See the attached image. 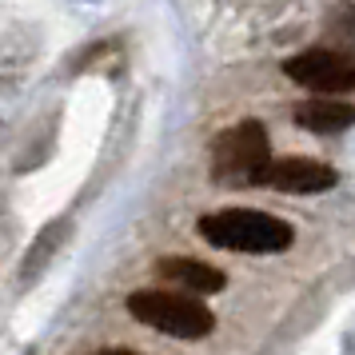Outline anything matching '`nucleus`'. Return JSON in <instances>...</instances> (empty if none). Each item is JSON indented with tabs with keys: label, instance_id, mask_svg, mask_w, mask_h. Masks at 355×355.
Returning a JSON list of instances; mask_svg holds the SVG:
<instances>
[{
	"label": "nucleus",
	"instance_id": "obj_1",
	"mask_svg": "<svg viewBox=\"0 0 355 355\" xmlns=\"http://www.w3.org/2000/svg\"><path fill=\"white\" fill-rule=\"evenodd\" d=\"M196 232L208 243L224 248V252H248V256L288 252L291 240H295L291 224L256 208H224V211H211V216H200Z\"/></svg>",
	"mask_w": 355,
	"mask_h": 355
},
{
	"label": "nucleus",
	"instance_id": "obj_2",
	"mask_svg": "<svg viewBox=\"0 0 355 355\" xmlns=\"http://www.w3.org/2000/svg\"><path fill=\"white\" fill-rule=\"evenodd\" d=\"M128 315L172 339H204L216 331V315L204 300L172 288H144L128 295Z\"/></svg>",
	"mask_w": 355,
	"mask_h": 355
},
{
	"label": "nucleus",
	"instance_id": "obj_3",
	"mask_svg": "<svg viewBox=\"0 0 355 355\" xmlns=\"http://www.w3.org/2000/svg\"><path fill=\"white\" fill-rule=\"evenodd\" d=\"M268 160H272V140L259 120H243L220 132L211 144V176L220 184H252Z\"/></svg>",
	"mask_w": 355,
	"mask_h": 355
},
{
	"label": "nucleus",
	"instance_id": "obj_4",
	"mask_svg": "<svg viewBox=\"0 0 355 355\" xmlns=\"http://www.w3.org/2000/svg\"><path fill=\"white\" fill-rule=\"evenodd\" d=\"M284 72L295 84L315 88L320 96L355 92V56H343V52H331V49H307L300 56H288Z\"/></svg>",
	"mask_w": 355,
	"mask_h": 355
},
{
	"label": "nucleus",
	"instance_id": "obj_5",
	"mask_svg": "<svg viewBox=\"0 0 355 355\" xmlns=\"http://www.w3.org/2000/svg\"><path fill=\"white\" fill-rule=\"evenodd\" d=\"M252 184L272 188V192H284V196H315V192L336 188V168L311 160V156H284V160L263 164Z\"/></svg>",
	"mask_w": 355,
	"mask_h": 355
},
{
	"label": "nucleus",
	"instance_id": "obj_6",
	"mask_svg": "<svg viewBox=\"0 0 355 355\" xmlns=\"http://www.w3.org/2000/svg\"><path fill=\"white\" fill-rule=\"evenodd\" d=\"M156 275L164 284H172V291H184V295H216V291L227 288V275L211 263H200V259H188V256H164L156 259Z\"/></svg>",
	"mask_w": 355,
	"mask_h": 355
},
{
	"label": "nucleus",
	"instance_id": "obj_7",
	"mask_svg": "<svg viewBox=\"0 0 355 355\" xmlns=\"http://www.w3.org/2000/svg\"><path fill=\"white\" fill-rule=\"evenodd\" d=\"M291 120L304 132L336 136V132L355 128V104H347V100H339V96H311V100H300L295 104Z\"/></svg>",
	"mask_w": 355,
	"mask_h": 355
},
{
	"label": "nucleus",
	"instance_id": "obj_8",
	"mask_svg": "<svg viewBox=\"0 0 355 355\" xmlns=\"http://www.w3.org/2000/svg\"><path fill=\"white\" fill-rule=\"evenodd\" d=\"M60 236H64V227H52V236L49 240H44V236H40V240H36V248H33V259H28V279H33L36 275V268H40V263H49V252H52V243L60 240Z\"/></svg>",
	"mask_w": 355,
	"mask_h": 355
},
{
	"label": "nucleus",
	"instance_id": "obj_9",
	"mask_svg": "<svg viewBox=\"0 0 355 355\" xmlns=\"http://www.w3.org/2000/svg\"><path fill=\"white\" fill-rule=\"evenodd\" d=\"M96 355H140V352H128V347H112V352H96Z\"/></svg>",
	"mask_w": 355,
	"mask_h": 355
}]
</instances>
